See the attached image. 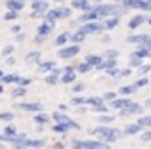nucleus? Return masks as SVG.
Returning <instances> with one entry per match:
<instances>
[{
	"label": "nucleus",
	"instance_id": "f257e3e1",
	"mask_svg": "<svg viewBox=\"0 0 151 149\" xmlns=\"http://www.w3.org/2000/svg\"><path fill=\"white\" fill-rule=\"evenodd\" d=\"M90 134L96 136V138H100V142H103V143L117 142V140H121L122 136H124L121 130H117V128H113V126H100V128H92V130H90Z\"/></svg>",
	"mask_w": 151,
	"mask_h": 149
},
{
	"label": "nucleus",
	"instance_id": "f03ea898",
	"mask_svg": "<svg viewBox=\"0 0 151 149\" xmlns=\"http://www.w3.org/2000/svg\"><path fill=\"white\" fill-rule=\"evenodd\" d=\"M94 10L98 11V15H115V17H119L121 14H124V11H126V8L124 6L117 8V6H113V4H100V6L94 8Z\"/></svg>",
	"mask_w": 151,
	"mask_h": 149
},
{
	"label": "nucleus",
	"instance_id": "7ed1b4c3",
	"mask_svg": "<svg viewBox=\"0 0 151 149\" xmlns=\"http://www.w3.org/2000/svg\"><path fill=\"white\" fill-rule=\"evenodd\" d=\"M75 149H111L109 143L103 142H82V140H73Z\"/></svg>",
	"mask_w": 151,
	"mask_h": 149
},
{
	"label": "nucleus",
	"instance_id": "20e7f679",
	"mask_svg": "<svg viewBox=\"0 0 151 149\" xmlns=\"http://www.w3.org/2000/svg\"><path fill=\"white\" fill-rule=\"evenodd\" d=\"M54 119L58 120V124H63L65 128H75V130H78V128H81V126H78V122H75L73 119H69V117L61 115L59 111H58V113H54Z\"/></svg>",
	"mask_w": 151,
	"mask_h": 149
},
{
	"label": "nucleus",
	"instance_id": "39448f33",
	"mask_svg": "<svg viewBox=\"0 0 151 149\" xmlns=\"http://www.w3.org/2000/svg\"><path fill=\"white\" fill-rule=\"evenodd\" d=\"M126 8H138V10H147L151 11V2L149 0H124Z\"/></svg>",
	"mask_w": 151,
	"mask_h": 149
},
{
	"label": "nucleus",
	"instance_id": "423d86ee",
	"mask_svg": "<svg viewBox=\"0 0 151 149\" xmlns=\"http://www.w3.org/2000/svg\"><path fill=\"white\" fill-rule=\"evenodd\" d=\"M103 29H105V25L94 21V23H86V25L81 29V33L82 34H90V33H100V31H103Z\"/></svg>",
	"mask_w": 151,
	"mask_h": 149
},
{
	"label": "nucleus",
	"instance_id": "0eeeda50",
	"mask_svg": "<svg viewBox=\"0 0 151 149\" xmlns=\"http://www.w3.org/2000/svg\"><path fill=\"white\" fill-rule=\"evenodd\" d=\"M78 52H81V48H78V46H69V48L59 50V52H58V56L61 57V59H69V57H75Z\"/></svg>",
	"mask_w": 151,
	"mask_h": 149
},
{
	"label": "nucleus",
	"instance_id": "6e6552de",
	"mask_svg": "<svg viewBox=\"0 0 151 149\" xmlns=\"http://www.w3.org/2000/svg\"><path fill=\"white\" fill-rule=\"evenodd\" d=\"M46 17H50V19H55V17H71V10H69V8H55V10L48 11Z\"/></svg>",
	"mask_w": 151,
	"mask_h": 149
},
{
	"label": "nucleus",
	"instance_id": "1a4fd4ad",
	"mask_svg": "<svg viewBox=\"0 0 151 149\" xmlns=\"http://www.w3.org/2000/svg\"><path fill=\"white\" fill-rule=\"evenodd\" d=\"M142 111V105L140 103H130L126 109H122L121 111V117H130V115H138V113Z\"/></svg>",
	"mask_w": 151,
	"mask_h": 149
},
{
	"label": "nucleus",
	"instance_id": "9d476101",
	"mask_svg": "<svg viewBox=\"0 0 151 149\" xmlns=\"http://www.w3.org/2000/svg\"><path fill=\"white\" fill-rule=\"evenodd\" d=\"M75 67H67L65 71H63V74H61V82L63 84H71V82L75 80Z\"/></svg>",
	"mask_w": 151,
	"mask_h": 149
},
{
	"label": "nucleus",
	"instance_id": "9b49d317",
	"mask_svg": "<svg viewBox=\"0 0 151 149\" xmlns=\"http://www.w3.org/2000/svg\"><path fill=\"white\" fill-rule=\"evenodd\" d=\"M73 8L75 10H82V11H92V6H90L88 0H73Z\"/></svg>",
	"mask_w": 151,
	"mask_h": 149
},
{
	"label": "nucleus",
	"instance_id": "f8f14e48",
	"mask_svg": "<svg viewBox=\"0 0 151 149\" xmlns=\"http://www.w3.org/2000/svg\"><path fill=\"white\" fill-rule=\"evenodd\" d=\"M48 11V4L46 2H33V15H40Z\"/></svg>",
	"mask_w": 151,
	"mask_h": 149
},
{
	"label": "nucleus",
	"instance_id": "ddd939ff",
	"mask_svg": "<svg viewBox=\"0 0 151 149\" xmlns=\"http://www.w3.org/2000/svg\"><path fill=\"white\" fill-rule=\"evenodd\" d=\"M6 6H8V10H10V11H19L23 8V2H21V0H8Z\"/></svg>",
	"mask_w": 151,
	"mask_h": 149
},
{
	"label": "nucleus",
	"instance_id": "4468645a",
	"mask_svg": "<svg viewBox=\"0 0 151 149\" xmlns=\"http://www.w3.org/2000/svg\"><path fill=\"white\" fill-rule=\"evenodd\" d=\"M140 130H142V126L136 122V124H128V126H126L124 130H122V134H126V136H132V134H138Z\"/></svg>",
	"mask_w": 151,
	"mask_h": 149
},
{
	"label": "nucleus",
	"instance_id": "2eb2a0df",
	"mask_svg": "<svg viewBox=\"0 0 151 149\" xmlns=\"http://www.w3.org/2000/svg\"><path fill=\"white\" fill-rule=\"evenodd\" d=\"M19 109H25V111L37 113V111H40V109H42V105L40 103H21V105H19Z\"/></svg>",
	"mask_w": 151,
	"mask_h": 149
},
{
	"label": "nucleus",
	"instance_id": "dca6fc26",
	"mask_svg": "<svg viewBox=\"0 0 151 149\" xmlns=\"http://www.w3.org/2000/svg\"><path fill=\"white\" fill-rule=\"evenodd\" d=\"M98 17H100V15H98V11L96 10H92V11H88V14H86V15H82V17H81V21H84V23H88V21H96V19Z\"/></svg>",
	"mask_w": 151,
	"mask_h": 149
},
{
	"label": "nucleus",
	"instance_id": "f3484780",
	"mask_svg": "<svg viewBox=\"0 0 151 149\" xmlns=\"http://www.w3.org/2000/svg\"><path fill=\"white\" fill-rule=\"evenodd\" d=\"M38 71L40 73H54V61H44V63L38 65Z\"/></svg>",
	"mask_w": 151,
	"mask_h": 149
},
{
	"label": "nucleus",
	"instance_id": "a211bd4d",
	"mask_svg": "<svg viewBox=\"0 0 151 149\" xmlns=\"http://www.w3.org/2000/svg\"><path fill=\"white\" fill-rule=\"evenodd\" d=\"M130 103H132L130 100H115V101H113V107H115V109H126Z\"/></svg>",
	"mask_w": 151,
	"mask_h": 149
},
{
	"label": "nucleus",
	"instance_id": "6ab92c4d",
	"mask_svg": "<svg viewBox=\"0 0 151 149\" xmlns=\"http://www.w3.org/2000/svg\"><path fill=\"white\" fill-rule=\"evenodd\" d=\"M58 74H59V71H58V69H54V73L46 77V82H48V84H52V86H54V84H58V82H59Z\"/></svg>",
	"mask_w": 151,
	"mask_h": 149
},
{
	"label": "nucleus",
	"instance_id": "aec40b11",
	"mask_svg": "<svg viewBox=\"0 0 151 149\" xmlns=\"http://www.w3.org/2000/svg\"><path fill=\"white\" fill-rule=\"evenodd\" d=\"M86 63L94 65V67H100L103 61H101V57H98V56H88V57H86Z\"/></svg>",
	"mask_w": 151,
	"mask_h": 149
},
{
	"label": "nucleus",
	"instance_id": "412c9836",
	"mask_svg": "<svg viewBox=\"0 0 151 149\" xmlns=\"http://www.w3.org/2000/svg\"><path fill=\"white\" fill-rule=\"evenodd\" d=\"M115 65H117V61H115V59H107V61H103V63H101L98 69H105V71H111V69H115Z\"/></svg>",
	"mask_w": 151,
	"mask_h": 149
},
{
	"label": "nucleus",
	"instance_id": "4be33fe9",
	"mask_svg": "<svg viewBox=\"0 0 151 149\" xmlns=\"http://www.w3.org/2000/svg\"><path fill=\"white\" fill-rule=\"evenodd\" d=\"M50 31H52V27H48L46 23H44V25H40V29H38V40H42V38H44Z\"/></svg>",
	"mask_w": 151,
	"mask_h": 149
},
{
	"label": "nucleus",
	"instance_id": "5701e85b",
	"mask_svg": "<svg viewBox=\"0 0 151 149\" xmlns=\"http://www.w3.org/2000/svg\"><path fill=\"white\" fill-rule=\"evenodd\" d=\"M142 23H144V17H142V15H136V17H132V21L128 23V27L130 29H136V27L142 25Z\"/></svg>",
	"mask_w": 151,
	"mask_h": 149
},
{
	"label": "nucleus",
	"instance_id": "b1692460",
	"mask_svg": "<svg viewBox=\"0 0 151 149\" xmlns=\"http://www.w3.org/2000/svg\"><path fill=\"white\" fill-rule=\"evenodd\" d=\"M138 124H140L142 128H151V115L149 117H142V119L138 120Z\"/></svg>",
	"mask_w": 151,
	"mask_h": 149
},
{
	"label": "nucleus",
	"instance_id": "393cba45",
	"mask_svg": "<svg viewBox=\"0 0 151 149\" xmlns=\"http://www.w3.org/2000/svg\"><path fill=\"white\" fill-rule=\"evenodd\" d=\"M38 57H40V54H38V52H33V54H27L25 61H27V63H37Z\"/></svg>",
	"mask_w": 151,
	"mask_h": 149
},
{
	"label": "nucleus",
	"instance_id": "a878e982",
	"mask_svg": "<svg viewBox=\"0 0 151 149\" xmlns=\"http://www.w3.org/2000/svg\"><path fill=\"white\" fill-rule=\"evenodd\" d=\"M149 54H151V52H149L147 48H138L136 52H134V56H136V57H140V59H142V57H147Z\"/></svg>",
	"mask_w": 151,
	"mask_h": 149
},
{
	"label": "nucleus",
	"instance_id": "bb28decb",
	"mask_svg": "<svg viewBox=\"0 0 151 149\" xmlns=\"http://www.w3.org/2000/svg\"><path fill=\"white\" fill-rule=\"evenodd\" d=\"M147 40V34H140V37H130L128 42H140V44H145Z\"/></svg>",
	"mask_w": 151,
	"mask_h": 149
},
{
	"label": "nucleus",
	"instance_id": "cd10ccee",
	"mask_svg": "<svg viewBox=\"0 0 151 149\" xmlns=\"http://www.w3.org/2000/svg\"><path fill=\"white\" fill-rule=\"evenodd\" d=\"M90 69H92V65H90V63H86V61H84V63H81L78 67H75V71H78V73H88Z\"/></svg>",
	"mask_w": 151,
	"mask_h": 149
},
{
	"label": "nucleus",
	"instance_id": "c85d7f7f",
	"mask_svg": "<svg viewBox=\"0 0 151 149\" xmlns=\"http://www.w3.org/2000/svg\"><path fill=\"white\" fill-rule=\"evenodd\" d=\"M117 25H119V17H111V19L105 21V29H113V27H117Z\"/></svg>",
	"mask_w": 151,
	"mask_h": 149
},
{
	"label": "nucleus",
	"instance_id": "c756f323",
	"mask_svg": "<svg viewBox=\"0 0 151 149\" xmlns=\"http://www.w3.org/2000/svg\"><path fill=\"white\" fill-rule=\"evenodd\" d=\"M86 103H90L92 107H96V105H101L103 103V100H101V97H88V100H86Z\"/></svg>",
	"mask_w": 151,
	"mask_h": 149
},
{
	"label": "nucleus",
	"instance_id": "7c9ffc66",
	"mask_svg": "<svg viewBox=\"0 0 151 149\" xmlns=\"http://www.w3.org/2000/svg\"><path fill=\"white\" fill-rule=\"evenodd\" d=\"M115 96H117L115 92H107V94H103V96H101V100L103 101H115V100H117Z\"/></svg>",
	"mask_w": 151,
	"mask_h": 149
},
{
	"label": "nucleus",
	"instance_id": "2f4dec72",
	"mask_svg": "<svg viewBox=\"0 0 151 149\" xmlns=\"http://www.w3.org/2000/svg\"><path fill=\"white\" fill-rule=\"evenodd\" d=\"M132 92H136V86H122L121 88V94H126V96H128V94H132Z\"/></svg>",
	"mask_w": 151,
	"mask_h": 149
},
{
	"label": "nucleus",
	"instance_id": "473e14b6",
	"mask_svg": "<svg viewBox=\"0 0 151 149\" xmlns=\"http://www.w3.org/2000/svg\"><path fill=\"white\" fill-rule=\"evenodd\" d=\"M15 82L19 84V88H25V86H29V84H31V78H17Z\"/></svg>",
	"mask_w": 151,
	"mask_h": 149
},
{
	"label": "nucleus",
	"instance_id": "72a5a7b5",
	"mask_svg": "<svg viewBox=\"0 0 151 149\" xmlns=\"http://www.w3.org/2000/svg\"><path fill=\"white\" fill-rule=\"evenodd\" d=\"M130 65H132V67H140V65H142V59L132 54V57H130Z\"/></svg>",
	"mask_w": 151,
	"mask_h": 149
},
{
	"label": "nucleus",
	"instance_id": "f704fd0d",
	"mask_svg": "<svg viewBox=\"0 0 151 149\" xmlns=\"http://www.w3.org/2000/svg\"><path fill=\"white\" fill-rule=\"evenodd\" d=\"M35 120H37L38 124H48V117H46V115H37Z\"/></svg>",
	"mask_w": 151,
	"mask_h": 149
},
{
	"label": "nucleus",
	"instance_id": "c9c22d12",
	"mask_svg": "<svg viewBox=\"0 0 151 149\" xmlns=\"http://www.w3.org/2000/svg\"><path fill=\"white\" fill-rule=\"evenodd\" d=\"M100 122H103V124H111V122H113V117H111V115H101V117H100Z\"/></svg>",
	"mask_w": 151,
	"mask_h": 149
},
{
	"label": "nucleus",
	"instance_id": "e433bc0d",
	"mask_svg": "<svg viewBox=\"0 0 151 149\" xmlns=\"http://www.w3.org/2000/svg\"><path fill=\"white\" fill-rule=\"evenodd\" d=\"M2 80L6 82V84H12V82L17 80V77H14V74H6V77H2Z\"/></svg>",
	"mask_w": 151,
	"mask_h": 149
},
{
	"label": "nucleus",
	"instance_id": "4c0bfd02",
	"mask_svg": "<svg viewBox=\"0 0 151 149\" xmlns=\"http://www.w3.org/2000/svg\"><path fill=\"white\" fill-rule=\"evenodd\" d=\"M117 56H119L117 50H109V52H105V57H107V59H115Z\"/></svg>",
	"mask_w": 151,
	"mask_h": 149
},
{
	"label": "nucleus",
	"instance_id": "58836bf2",
	"mask_svg": "<svg viewBox=\"0 0 151 149\" xmlns=\"http://www.w3.org/2000/svg\"><path fill=\"white\" fill-rule=\"evenodd\" d=\"M94 111H96V113H101V115H103V113H107V111H109V109H107L105 107V105H96V107H94Z\"/></svg>",
	"mask_w": 151,
	"mask_h": 149
},
{
	"label": "nucleus",
	"instance_id": "ea45409f",
	"mask_svg": "<svg viewBox=\"0 0 151 149\" xmlns=\"http://www.w3.org/2000/svg\"><path fill=\"white\" fill-rule=\"evenodd\" d=\"M14 113H0V120H12Z\"/></svg>",
	"mask_w": 151,
	"mask_h": 149
},
{
	"label": "nucleus",
	"instance_id": "a19ab883",
	"mask_svg": "<svg viewBox=\"0 0 151 149\" xmlns=\"http://www.w3.org/2000/svg\"><path fill=\"white\" fill-rule=\"evenodd\" d=\"M142 142H151V130H147V132L142 134Z\"/></svg>",
	"mask_w": 151,
	"mask_h": 149
},
{
	"label": "nucleus",
	"instance_id": "79ce46f5",
	"mask_svg": "<svg viewBox=\"0 0 151 149\" xmlns=\"http://www.w3.org/2000/svg\"><path fill=\"white\" fill-rule=\"evenodd\" d=\"M12 52H14V46H6L2 50V56H12Z\"/></svg>",
	"mask_w": 151,
	"mask_h": 149
},
{
	"label": "nucleus",
	"instance_id": "37998d69",
	"mask_svg": "<svg viewBox=\"0 0 151 149\" xmlns=\"http://www.w3.org/2000/svg\"><path fill=\"white\" fill-rule=\"evenodd\" d=\"M67 42V34H61V37L55 38V44H65Z\"/></svg>",
	"mask_w": 151,
	"mask_h": 149
},
{
	"label": "nucleus",
	"instance_id": "c03bdc74",
	"mask_svg": "<svg viewBox=\"0 0 151 149\" xmlns=\"http://www.w3.org/2000/svg\"><path fill=\"white\" fill-rule=\"evenodd\" d=\"M54 130H55V132H63V134H65V132L69 130V128H65L63 124H55V126H54Z\"/></svg>",
	"mask_w": 151,
	"mask_h": 149
},
{
	"label": "nucleus",
	"instance_id": "a18cd8bd",
	"mask_svg": "<svg viewBox=\"0 0 151 149\" xmlns=\"http://www.w3.org/2000/svg\"><path fill=\"white\" fill-rule=\"evenodd\" d=\"M23 94H25V88H15L12 96H14V97H17V96H23Z\"/></svg>",
	"mask_w": 151,
	"mask_h": 149
},
{
	"label": "nucleus",
	"instance_id": "49530a36",
	"mask_svg": "<svg viewBox=\"0 0 151 149\" xmlns=\"http://www.w3.org/2000/svg\"><path fill=\"white\" fill-rule=\"evenodd\" d=\"M82 38H84V34H82V33H81V31H78V33H77V34H73V42H81V40H82Z\"/></svg>",
	"mask_w": 151,
	"mask_h": 149
},
{
	"label": "nucleus",
	"instance_id": "de8ad7c7",
	"mask_svg": "<svg viewBox=\"0 0 151 149\" xmlns=\"http://www.w3.org/2000/svg\"><path fill=\"white\" fill-rule=\"evenodd\" d=\"M145 84H147V78H140V80H138L134 86H136V88H140V86H145Z\"/></svg>",
	"mask_w": 151,
	"mask_h": 149
},
{
	"label": "nucleus",
	"instance_id": "09e8293b",
	"mask_svg": "<svg viewBox=\"0 0 151 149\" xmlns=\"http://www.w3.org/2000/svg\"><path fill=\"white\" fill-rule=\"evenodd\" d=\"M84 101H86L84 97H73V103L75 105H81V103H84Z\"/></svg>",
	"mask_w": 151,
	"mask_h": 149
},
{
	"label": "nucleus",
	"instance_id": "8fccbe9b",
	"mask_svg": "<svg viewBox=\"0 0 151 149\" xmlns=\"http://www.w3.org/2000/svg\"><path fill=\"white\" fill-rule=\"evenodd\" d=\"M14 17H15V11H10V14H6V19H8V21H12Z\"/></svg>",
	"mask_w": 151,
	"mask_h": 149
},
{
	"label": "nucleus",
	"instance_id": "3c124183",
	"mask_svg": "<svg viewBox=\"0 0 151 149\" xmlns=\"http://www.w3.org/2000/svg\"><path fill=\"white\" fill-rule=\"evenodd\" d=\"M147 71H151V65H144V67L140 69V73H147Z\"/></svg>",
	"mask_w": 151,
	"mask_h": 149
},
{
	"label": "nucleus",
	"instance_id": "603ef678",
	"mask_svg": "<svg viewBox=\"0 0 151 149\" xmlns=\"http://www.w3.org/2000/svg\"><path fill=\"white\" fill-rule=\"evenodd\" d=\"M121 74H122V77H128V74H130V69H124V71H122Z\"/></svg>",
	"mask_w": 151,
	"mask_h": 149
},
{
	"label": "nucleus",
	"instance_id": "864d4df0",
	"mask_svg": "<svg viewBox=\"0 0 151 149\" xmlns=\"http://www.w3.org/2000/svg\"><path fill=\"white\" fill-rule=\"evenodd\" d=\"M145 105H147V107H151V97H149L147 101H145Z\"/></svg>",
	"mask_w": 151,
	"mask_h": 149
},
{
	"label": "nucleus",
	"instance_id": "5fc2aeb1",
	"mask_svg": "<svg viewBox=\"0 0 151 149\" xmlns=\"http://www.w3.org/2000/svg\"><path fill=\"white\" fill-rule=\"evenodd\" d=\"M0 149H6V147H4V145H2V143H0Z\"/></svg>",
	"mask_w": 151,
	"mask_h": 149
},
{
	"label": "nucleus",
	"instance_id": "6e6d98bb",
	"mask_svg": "<svg viewBox=\"0 0 151 149\" xmlns=\"http://www.w3.org/2000/svg\"><path fill=\"white\" fill-rule=\"evenodd\" d=\"M35 2H44V0H35Z\"/></svg>",
	"mask_w": 151,
	"mask_h": 149
},
{
	"label": "nucleus",
	"instance_id": "4d7b16f0",
	"mask_svg": "<svg viewBox=\"0 0 151 149\" xmlns=\"http://www.w3.org/2000/svg\"><path fill=\"white\" fill-rule=\"evenodd\" d=\"M113 2H121V0H113Z\"/></svg>",
	"mask_w": 151,
	"mask_h": 149
},
{
	"label": "nucleus",
	"instance_id": "13d9d810",
	"mask_svg": "<svg viewBox=\"0 0 151 149\" xmlns=\"http://www.w3.org/2000/svg\"><path fill=\"white\" fill-rule=\"evenodd\" d=\"M0 77H4V74H2V71H0Z\"/></svg>",
	"mask_w": 151,
	"mask_h": 149
},
{
	"label": "nucleus",
	"instance_id": "bf43d9fd",
	"mask_svg": "<svg viewBox=\"0 0 151 149\" xmlns=\"http://www.w3.org/2000/svg\"><path fill=\"white\" fill-rule=\"evenodd\" d=\"M149 25H151V19H149Z\"/></svg>",
	"mask_w": 151,
	"mask_h": 149
},
{
	"label": "nucleus",
	"instance_id": "052dcab7",
	"mask_svg": "<svg viewBox=\"0 0 151 149\" xmlns=\"http://www.w3.org/2000/svg\"><path fill=\"white\" fill-rule=\"evenodd\" d=\"M59 2H61V0H59Z\"/></svg>",
	"mask_w": 151,
	"mask_h": 149
}]
</instances>
